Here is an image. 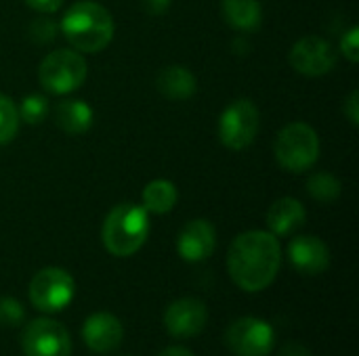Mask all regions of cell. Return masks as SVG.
<instances>
[{"label": "cell", "mask_w": 359, "mask_h": 356, "mask_svg": "<svg viewBox=\"0 0 359 356\" xmlns=\"http://www.w3.org/2000/svg\"><path fill=\"white\" fill-rule=\"evenodd\" d=\"M225 342L236 356H267L273 350L276 334L269 323L244 317L229 325Z\"/></svg>", "instance_id": "9c48e42d"}, {"label": "cell", "mask_w": 359, "mask_h": 356, "mask_svg": "<svg viewBox=\"0 0 359 356\" xmlns=\"http://www.w3.org/2000/svg\"><path fill=\"white\" fill-rule=\"evenodd\" d=\"M21 346L25 356H72V340L65 325L53 319L32 321L21 336Z\"/></svg>", "instance_id": "ba28073f"}, {"label": "cell", "mask_w": 359, "mask_h": 356, "mask_svg": "<svg viewBox=\"0 0 359 356\" xmlns=\"http://www.w3.org/2000/svg\"><path fill=\"white\" fill-rule=\"evenodd\" d=\"M88 73L86 59L74 48L48 52L38 65V82L50 94H69L78 90Z\"/></svg>", "instance_id": "5b68a950"}, {"label": "cell", "mask_w": 359, "mask_h": 356, "mask_svg": "<svg viewBox=\"0 0 359 356\" xmlns=\"http://www.w3.org/2000/svg\"><path fill=\"white\" fill-rule=\"evenodd\" d=\"M158 90L170 101H187L198 90V80L185 65H168L156 78Z\"/></svg>", "instance_id": "2e32d148"}, {"label": "cell", "mask_w": 359, "mask_h": 356, "mask_svg": "<svg viewBox=\"0 0 359 356\" xmlns=\"http://www.w3.org/2000/svg\"><path fill=\"white\" fill-rule=\"evenodd\" d=\"M149 235V216L143 206L122 201L109 210L103 220L101 241L105 250L118 258L137 254Z\"/></svg>", "instance_id": "3957f363"}, {"label": "cell", "mask_w": 359, "mask_h": 356, "mask_svg": "<svg viewBox=\"0 0 359 356\" xmlns=\"http://www.w3.org/2000/svg\"><path fill=\"white\" fill-rule=\"evenodd\" d=\"M282 266V248L269 231H246L238 235L227 252L231 281L244 292L267 290Z\"/></svg>", "instance_id": "6da1fadb"}, {"label": "cell", "mask_w": 359, "mask_h": 356, "mask_svg": "<svg viewBox=\"0 0 359 356\" xmlns=\"http://www.w3.org/2000/svg\"><path fill=\"white\" fill-rule=\"evenodd\" d=\"M206 321L208 311L204 302L196 298H181L172 302L164 313V325L172 338H194L204 329Z\"/></svg>", "instance_id": "8fae6325"}, {"label": "cell", "mask_w": 359, "mask_h": 356, "mask_svg": "<svg viewBox=\"0 0 359 356\" xmlns=\"http://www.w3.org/2000/svg\"><path fill=\"white\" fill-rule=\"evenodd\" d=\"M288 61H290L292 69H297L301 76L320 78V76H326L334 69L339 55L326 38L303 36L290 48Z\"/></svg>", "instance_id": "30bf717a"}, {"label": "cell", "mask_w": 359, "mask_h": 356, "mask_svg": "<svg viewBox=\"0 0 359 356\" xmlns=\"http://www.w3.org/2000/svg\"><path fill=\"white\" fill-rule=\"evenodd\" d=\"M280 356H311V353H309L303 344L290 342V344H286V346L280 350Z\"/></svg>", "instance_id": "f1b7e54d"}, {"label": "cell", "mask_w": 359, "mask_h": 356, "mask_svg": "<svg viewBox=\"0 0 359 356\" xmlns=\"http://www.w3.org/2000/svg\"><path fill=\"white\" fill-rule=\"evenodd\" d=\"M341 180L330 172H316L307 180V193L320 204H332L341 197Z\"/></svg>", "instance_id": "ffe728a7"}, {"label": "cell", "mask_w": 359, "mask_h": 356, "mask_svg": "<svg viewBox=\"0 0 359 356\" xmlns=\"http://www.w3.org/2000/svg\"><path fill=\"white\" fill-rule=\"evenodd\" d=\"M19 109L11 97L0 94V145H8L19 130Z\"/></svg>", "instance_id": "44dd1931"}, {"label": "cell", "mask_w": 359, "mask_h": 356, "mask_svg": "<svg viewBox=\"0 0 359 356\" xmlns=\"http://www.w3.org/2000/svg\"><path fill=\"white\" fill-rule=\"evenodd\" d=\"M215 248L217 231L204 218L189 220L177 237V252L185 262H202L208 256H212Z\"/></svg>", "instance_id": "7c38bea8"}, {"label": "cell", "mask_w": 359, "mask_h": 356, "mask_svg": "<svg viewBox=\"0 0 359 356\" xmlns=\"http://www.w3.org/2000/svg\"><path fill=\"white\" fill-rule=\"evenodd\" d=\"M29 36L36 44H48L57 36V25L50 19H34L29 25Z\"/></svg>", "instance_id": "cb8c5ba5"}, {"label": "cell", "mask_w": 359, "mask_h": 356, "mask_svg": "<svg viewBox=\"0 0 359 356\" xmlns=\"http://www.w3.org/2000/svg\"><path fill=\"white\" fill-rule=\"evenodd\" d=\"M341 52L349 63H358L359 61V27L353 25L341 40Z\"/></svg>", "instance_id": "d4e9b609"}, {"label": "cell", "mask_w": 359, "mask_h": 356, "mask_svg": "<svg viewBox=\"0 0 359 356\" xmlns=\"http://www.w3.org/2000/svg\"><path fill=\"white\" fill-rule=\"evenodd\" d=\"M259 126V107L250 99H236L223 109L219 118V141L231 151L246 149L255 141Z\"/></svg>", "instance_id": "8992f818"}, {"label": "cell", "mask_w": 359, "mask_h": 356, "mask_svg": "<svg viewBox=\"0 0 359 356\" xmlns=\"http://www.w3.org/2000/svg\"><path fill=\"white\" fill-rule=\"evenodd\" d=\"M305 220H307L305 206L294 197H282V199L273 201L267 212L269 233L280 235V237L292 235L294 231H299L305 225Z\"/></svg>", "instance_id": "9a60e30c"}, {"label": "cell", "mask_w": 359, "mask_h": 356, "mask_svg": "<svg viewBox=\"0 0 359 356\" xmlns=\"http://www.w3.org/2000/svg\"><path fill=\"white\" fill-rule=\"evenodd\" d=\"M76 294L72 275L63 269L48 266L34 275L29 283V300L42 313H57L65 308Z\"/></svg>", "instance_id": "52a82bcc"}, {"label": "cell", "mask_w": 359, "mask_h": 356, "mask_svg": "<svg viewBox=\"0 0 359 356\" xmlns=\"http://www.w3.org/2000/svg\"><path fill=\"white\" fill-rule=\"evenodd\" d=\"M288 260L301 275H322L330 266V250L316 235H299L288 245Z\"/></svg>", "instance_id": "4fadbf2b"}, {"label": "cell", "mask_w": 359, "mask_h": 356, "mask_svg": "<svg viewBox=\"0 0 359 356\" xmlns=\"http://www.w3.org/2000/svg\"><path fill=\"white\" fill-rule=\"evenodd\" d=\"M158 356H196L191 350L187 348H166L164 353H160Z\"/></svg>", "instance_id": "f546056e"}, {"label": "cell", "mask_w": 359, "mask_h": 356, "mask_svg": "<svg viewBox=\"0 0 359 356\" xmlns=\"http://www.w3.org/2000/svg\"><path fill=\"white\" fill-rule=\"evenodd\" d=\"M61 34L78 52H101L114 38V19L111 13L95 0L74 2L63 19Z\"/></svg>", "instance_id": "7a4b0ae2"}, {"label": "cell", "mask_w": 359, "mask_h": 356, "mask_svg": "<svg viewBox=\"0 0 359 356\" xmlns=\"http://www.w3.org/2000/svg\"><path fill=\"white\" fill-rule=\"evenodd\" d=\"M343 113L347 115V120H349L353 126H358L359 124V92L358 90H351V92H349L347 101L343 103Z\"/></svg>", "instance_id": "484cf974"}, {"label": "cell", "mask_w": 359, "mask_h": 356, "mask_svg": "<svg viewBox=\"0 0 359 356\" xmlns=\"http://www.w3.org/2000/svg\"><path fill=\"white\" fill-rule=\"evenodd\" d=\"M223 19L238 31H255L263 21V8L259 0H221Z\"/></svg>", "instance_id": "ac0fdd59"}, {"label": "cell", "mask_w": 359, "mask_h": 356, "mask_svg": "<svg viewBox=\"0 0 359 356\" xmlns=\"http://www.w3.org/2000/svg\"><path fill=\"white\" fill-rule=\"evenodd\" d=\"M177 199L179 191L175 183L166 178H156L147 183V187L143 189V208L147 214H168L177 206Z\"/></svg>", "instance_id": "d6986e66"}, {"label": "cell", "mask_w": 359, "mask_h": 356, "mask_svg": "<svg viewBox=\"0 0 359 356\" xmlns=\"http://www.w3.org/2000/svg\"><path fill=\"white\" fill-rule=\"evenodd\" d=\"M17 109H19V120L34 126V124H40L46 118V113H48V101L42 94H27Z\"/></svg>", "instance_id": "7402d4cb"}, {"label": "cell", "mask_w": 359, "mask_h": 356, "mask_svg": "<svg viewBox=\"0 0 359 356\" xmlns=\"http://www.w3.org/2000/svg\"><path fill=\"white\" fill-rule=\"evenodd\" d=\"M124 336L122 323L109 313H95L84 321L82 338L95 353H111L120 346Z\"/></svg>", "instance_id": "5bb4252c"}, {"label": "cell", "mask_w": 359, "mask_h": 356, "mask_svg": "<svg viewBox=\"0 0 359 356\" xmlns=\"http://www.w3.org/2000/svg\"><path fill=\"white\" fill-rule=\"evenodd\" d=\"M29 8H34V10H38V13H42V15H48V13H55L61 4H63V0H23Z\"/></svg>", "instance_id": "4316f807"}, {"label": "cell", "mask_w": 359, "mask_h": 356, "mask_svg": "<svg viewBox=\"0 0 359 356\" xmlns=\"http://www.w3.org/2000/svg\"><path fill=\"white\" fill-rule=\"evenodd\" d=\"M141 6L149 13V15H162L168 10L170 0H141Z\"/></svg>", "instance_id": "83f0119b"}, {"label": "cell", "mask_w": 359, "mask_h": 356, "mask_svg": "<svg viewBox=\"0 0 359 356\" xmlns=\"http://www.w3.org/2000/svg\"><path fill=\"white\" fill-rule=\"evenodd\" d=\"M273 153L284 170L301 174L318 162L320 136L309 124L292 122L280 130L273 145Z\"/></svg>", "instance_id": "277c9868"}, {"label": "cell", "mask_w": 359, "mask_h": 356, "mask_svg": "<svg viewBox=\"0 0 359 356\" xmlns=\"http://www.w3.org/2000/svg\"><path fill=\"white\" fill-rule=\"evenodd\" d=\"M23 306L19 304V300L11 298V296H2L0 298V325L13 327L19 325L23 321Z\"/></svg>", "instance_id": "603a6c76"}, {"label": "cell", "mask_w": 359, "mask_h": 356, "mask_svg": "<svg viewBox=\"0 0 359 356\" xmlns=\"http://www.w3.org/2000/svg\"><path fill=\"white\" fill-rule=\"evenodd\" d=\"M93 107L82 99H65L55 107V124L67 134H84L93 126Z\"/></svg>", "instance_id": "e0dca14e"}]
</instances>
